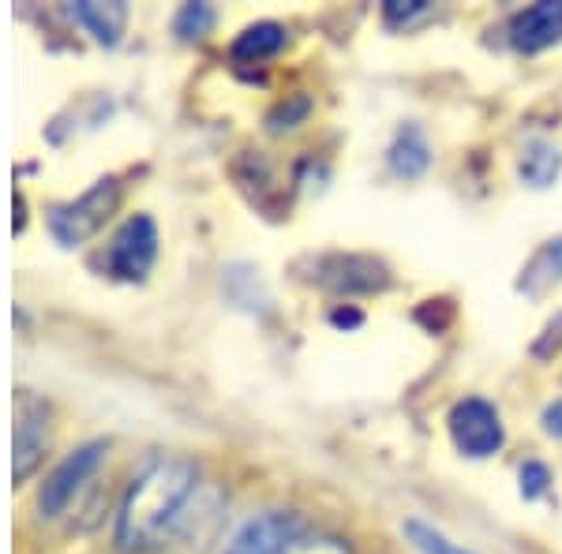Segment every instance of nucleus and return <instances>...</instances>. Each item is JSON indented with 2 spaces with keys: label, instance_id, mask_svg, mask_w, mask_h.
<instances>
[{
  "label": "nucleus",
  "instance_id": "obj_7",
  "mask_svg": "<svg viewBox=\"0 0 562 554\" xmlns=\"http://www.w3.org/2000/svg\"><path fill=\"white\" fill-rule=\"evenodd\" d=\"M45 442H49V412L42 402H34L31 394L20 397L15 408V439H12V476L15 484H23L34 468H38Z\"/></svg>",
  "mask_w": 562,
  "mask_h": 554
},
{
  "label": "nucleus",
  "instance_id": "obj_18",
  "mask_svg": "<svg viewBox=\"0 0 562 554\" xmlns=\"http://www.w3.org/2000/svg\"><path fill=\"white\" fill-rule=\"evenodd\" d=\"M428 12V0H390V4L383 8L386 23H409L413 15Z\"/></svg>",
  "mask_w": 562,
  "mask_h": 554
},
{
  "label": "nucleus",
  "instance_id": "obj_17",
  "mask_svg": "<svg viewBox=\"0 0 562 554\" xmlns=\"http://www.w3.org/2000/svg\"><path fill=\"white\" fill-rule=\"evenodd\" d=\"M548 484H551L548 468L537 465V461H529V465L521 468V495L525 498H540L543 490H548Z\"/></svg>",
  "mask_w": 562,
  "mask_h": 554
},
{
  "label": "nucleus",
  "instance_id": "obj_6",
  "mask_svg": "<svg viewBox=\"0 0 562 554\" xmlns=\"http://www.w3.org/2000/svg\"><path fill=\"white\" fill-rule=\"evenodd\" d=\"M105 457V442H87V446L71 450L57 468L49 472V479L38 490V510L42 517H60L65 506L79 495V487L90 479V472L102 465Z\"/></svg>",
  "mask_w": 562,
  "mask_h": 554
},
{
  "label": "nucleus",
  "instance_id": "obj_14",
  "mask_svg": "<svg viewBox=\"0 0 562 554\" xmlns=\"http://www.w3.org/2000/svg\"><path fill=\"white\" fill-rule=\"evenodd\" d=\"M402 532L409 535V543L420 554H473L469 547H461V543L447 540V535H442L439 529H431V524H424V521H405Z\"/></svg>",
  "mask_w": 562,
  "mask_h": 554
},
{
  "label": "nucleus",
  "instance_id": "obj_16",
  "mask_svg": "<svg viewBox=\"0 0 562 554\" xmlns=\"http://www.w3.org/2000/svg\"><path fill=\"white\" fill-rule=\"evenodd\" d=\"M285 554H349V547L334 535H304Z\"/></svg>",
  "mask_w": 562,
  "mask_h": 554
},
{
  "label": "nucleus",
  "instance_id": "obj_8",
  "mask_svg": "<svg viewBox=\"0 0 562 554\" xmlns=\"http://www.w3.org/2000/svg\"><path fill=\"white\" fill-rule=\"evenodd\" d=\"M562 42V0H543V4L525 8L510 23V45L518 53H543Z\"/></svg>",
  "mask_w": 562,
  "mask_h": 554
},
{
  "label": "nucleus",
  "instance_id": "obj_12",
  "mask_svg": "<svg viewBox=\"0 0 562 554\" xmlns=\"http://www.w3.org/2000/svg\"><path fill=\"white\" fill-rule=\"evenodd\" d=\"M521 180L529 188H551L562 169V154L551 143H529L521 154Z\"/></svg>",
  "mask_w": 562,
  "mask_h": 554
},
{
  "label": "nucleus",
  "instance_id": "obj_3",
  "mask_svg": "<svg viewBox=\"0 0 562 554\" xmlns=\"http://www.w3.org/2000/svg\"><path fill=\"white\" fill-rule=\"evenodd\" d=\"M154 259H158V229H154L147 214H135L116 229L113 244L102 256V267L116 281H143L154 267Z\"/></svg>",
  "mask_w": 562,
  "mask_h": 554
},
{
  "label": "nucleus",
  "instance_id": "obj_5",
  "mask_svg": "<svg viewBox=\"0 0 562 554\" xmlns=\"http://www.w3.org/2000/svg\"><path fill=\"white\" fill-rule=\"evenodd\" d=\"M304 517L296 513H259L248 517L225 540L222 554H285L296 540H304Z\"/></svg>",
  "mask_w": 562,
  "mask_h": 554
},
{
  "label": "nucleus",
  "instance_id": "obj_11",
  "mask_svg": "<svg viewBox=\"0 0 562 554\" xmlns=\"http://www.w3.org/2000/svg\"><path fill=\"white\" fill-rule=\"evenodd\" d=\"M428 161H431V147H428V139H424L420 128H413L409 124V128L397 132L394 147H390V169H394V177L416 180L424 169H428Z\"/></svg>",
  "mask_w": 562,
  "mask_h": 554
},
{
  "label": "nucleus",
  "instance_id": "obj_13",
  "mask_svg": "<svg viewBox=\"0 0 562 554\" xmlns=\"http://www.w3.org/2000/svg\"><path fill=\"white\" fill-rule=\"evenodd\" d=\"M281 45H285V31H281L278 23H256V26H248L237 42H233V57L251 60V65H256V60L274 57Z\"/></svg>",
  "mask_w": 562,
  "mask_h": 554
},
{
  "label": "nucleus",
  "instance_id": "obj_9",
  "mask_svg": "<svg viewBox=\"0 0 562 554\" xmlns=\"http://www.w3.org/2000/svg\"><path fill=\"white\" fill-rule=\"evenodd\" d=\"M330 262V274H323V285L338 289V293H375V289H386V267L375 259L364 256H334L326 259Z\"/></svg>",
  "mask_w": 562,
  "mask_h": 554
},
{
  "label": "nucleus",
  "instance_id": "obj_2",
  "mask_svg": "<svg viewBox=\"0 0 562 554\" xmlns=\"http://www.w3.org/2000/svg\"><path fill=\"white\" fill-rule=\"evenodd\" d=\"M116 203H121V188H116V180H102V184H94L87 195H79L76 203L53 206L49 229L60 244H65V248H76V244H83L87 236H94L98 229H102L105 217L116 211Z\"/></svg>",
  "mask_w": 562,
  "mask_h": 554
},
{
  "label": "nucleus",
  "instance_id": "obj_4",
  "mask_svg": "<svg viewBox=\"0 0 562 554\" xmlns=\"http://www.w3.org/2000/svg\"><path fill=\"white\" fill-rule=\"evenodd\" d=\"M447 427H450L454 446L465 453V457H492L506 442L503 416H498V408L487 405L484 397H465V402H458L450 408Z\"/></svg>",
  "mask_w": 562,
  "mask_h": 554
},
{
  "label": "nucleus",
  "instance_id": "obj_15",
  "mask_svg": "<svg viewBox=\"0 0 562 554\" xmlns=\"http://www.w3.org/2000/svg\"><path fill=\"white\" fill-rule=\"evenodd\" d=\"M211 23H214V12L206 4H188L184 12H180V20H177V31L184 34V38H203L206 31H211Z\"/></svg>",
  "mask_w": 562,
  "mask_h": 554
},
{
  "label": "nucleus",
  "instance_id": "obj_1",
  "mask_svg": "<svg viewBox=\"0 0 562 554\" xmlns=\"http://www.w3.org/2000/svg\"><path fill=\"white\" fill-rule=\"evenodd\" d=\"M195 468L188 461H154L124 495L116 513V543L121 551H154L184 521L188 502L195 498Z\"/></svg>",
  "mask_w": 562,
  "mask_h": 554
},
{
  "label": "nucleus",
  "instance_id": "obj_10",
  "mask_svg": "<svg viewBox=\"0 0 562 554\" xmlns=\"http://www.w3.org/2000/svg\"><path fill=\"white\" fill-rule=\"evenodd\" d=\"M76 20L83 23L102 45H116L124 34V23H128V8H124L121 0H113V4L83 0V4H76Z\"/></svg>",
  "mask_w": 562,
  "mask_h": 554
},
{
  "label": "nucleus",
  "instance_id": "obj_19",
  "mask_svg": "<svg viewBox=\"0 0 562 554\" xmlns=\"http://www.w3.org/2000/svg\"><path fill=\"white\" fill-rule=\"evenodd\" d=\"M543 431H548V434H559V439H562V397H559V402H551L548 408H543Z\"/></svg>",
  "mask_w": 562,
  "mask_h": 554
}]
</instances>
